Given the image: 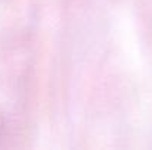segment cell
Segmentation results:
<instances>
[{"label": "cell", "mask_w": 152, "mask_h": 150, "mask_svg": "<svg viewBox=\"0 0 152 150\" xmlns=\"http://www.w3.org/2000/svg\"><path fill=\"white\" fill-rule=\"evenodd\" d=\"M0 134H1V118H0Z\"/></svg>", "instance_id": "1"}]
</instances>
